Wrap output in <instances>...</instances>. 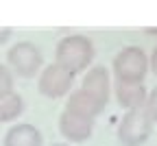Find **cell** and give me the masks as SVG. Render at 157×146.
<instances>
[{
    "label": "cell",
    "instance_id": "obj_10",
    "mask_svg": "<svg viewBox=\"0 0 157 146\" xmlns=\"http://www.w3.org/2000/svg\"><path fill=\"white\" fill-rule=\"evenodd\" d=\"M146 90L142 83H122V81H116V98L122 107L133 109V107H140L146 102Z\"/></svg>",
    "mask_w": 157,
    "mask_h": 146
},
{
    "label": "cell",
    "instance_id": "obj_7",
    "mask_svg": "<svg viewBox=\"0 0 157 146\" xmlns=\"http://www.w3.org/2000/svg\"><path fill=\"white\" fill-rule=\"evenodd\" d=\"M68 111H74L83 118H96L105 109V102H101L96 96H92L90 92H85L83 87H78L74 92H70V98H68V105H66Z\"/></svg>",
    "mask_w": 157,
    "mask_h": 146
},
{
    "label": "cell",
    "instance_id": "obj_2",
    "mask_svg": "<svg viewBox=\"0 0 157 146\" xmlns=\"http://www.w3.org/2000/svg\"><path fill=\"white\" fill-rule=\"evenodd\" d=\"M153 124H155V118L151 116L146 102L140 107L127 109L120 127H118V140L122 146H142L153 131Z\"/></svg>",
    "mask_w": 157,
    "mask_h": 146
},
{
    "label": "cell",
    "instance_id": "obj_15",
    "mask_svg": "<svg viewBox=\"0 0 157 146\" xmlns=\"http://www.w3.org/2000/svg\"><path fill=\"white\" fill-rule=\"evenodd\" d=\"M151 68H153V72L157 74V46H155V50H153V57H151Z\"/></svg>",
    "mask_w": 157,
    "mask_h": 146
},
{
    "label": "cell",
    "instance_id": "obj_8",
    "mask_svg": "<svg viewBox=\"0 0 157 146\" xmlns=\"http://www.w3.org/2000/svg\"><path fill=\"white\" fill-rule=\"evenodd\" d=\"M81 87L107 105V100H109V72H107V68H103V66L92 68L83 76V85Z\"/></svg>",
    "mask_w": 157,
    "mask_h": 146
},
{
    "label": "cell",
    "instance_id": "obj_14",
    "mask_svg": "<svg viewBox=\"0 0 157 146\" xmlns=\"http://www.w3.org/2000/svg\"><path fill=\"white\" fill-rule=\"evenodd\" d=\"M11 26H0V44H5V41L11 37Z\"/></svg>",
    "mask_w": 157,
    "mask_h": 146
},
{
    "label": "cell",
    "instance_id": "obj_6",
    "mask_svg": "<svg viewBox=\"0 0 157 146\" xmlns=\"http://www.w3.org/2000/svg\"><path fill=\"white\" fill-rule=\"evenodd\" d=\"M59 131L70 142H85L94 131V120L63 109L61 118H59Z\"/></svg>",
    "mask_w": 157,
    "mask_h": 146
},
{
    "label": "cell",
    "instance_id": "obj_13",
    "mask_svg": "<svg viewBox=\"0 0 157 146\" xmlns=\"http://www.w3.org/2000/svg\"><path fill=\"white\" fill-rule=\"evenodd\" d=\"M146 107H148V111H151V116L157 120V87L146 96Z\"/></svg>",
    "mask_w": 157,
    "mask_h": 146
},
{
    "label": "cell",
    "instance_id": "obj_12",
    "mask_svg": "<svg viewBox=\"0 0 157 146\" xmlns=\"http://www.w3.org/2000/svg\"><path fill=\"white\" fill-rule=\"evenodd\" d=\"M13 92V74L9 68L0 66V94H9Z\"/></svg>",
    "mask_w": 157,
    "mask_h": 146
},
{
    "label": "cell",
    "instance_id": "obj_16",
    "mask_svg": "<svg viewBox=\"0 0 157 146\" xmlns=\"http://www.w3.org/2000/svg\"><path fill=\"white\" fill-rule=\"evenodd\" d=\"M52 146H68V144H52Z\"/></svg>",
    "mask_w": 157,
    "mask_h": 146
},
{
    "label": "cell",
    "instance_id": "obj_9",
    "mask_svg": "<svg viewBox=\"0 0 157 146\" xmlns=\"http://www.w3.org/2000/svg\"><path fill=\"white\" fill-rule=\"evenodd\" d=\"M42 142L44 137L39 133V129L29 122L15 124L5 135V146H42Z\"/></svg>",
    "mask_w": 157,
    "mask_h": 146
},
{
    "label": "cell",
    "instance_id": "obj_1",
    "mask_svg": "<svg viewBox=\"0 0 157 146\" xmlns=\"http://www.w3.org/2000/svg\"><path fill=\"white\" fill-rule=\"evenodd\" d=\"M94 59V44L85 35H68L59 39L55 48V63L68 70L70 74L83 72Z\"/></svg>",
    "mask_w": 157,
    "mask_h": 146
},
{
    "label": "cell",
    "instance_id": "obj_11",
    "mask_svg": "<svg viewBox=\"0 0 157 146\" xmlns=\"http://www.w3.org/2000/svg\"><path fill=\"white\" fill-rule=\"evenodd\" d=\"M24 109V102H22V96L15 94V92H9V94H0V122H9V120H15Z\"/></svg>",
    "mask_w": 157,
    "mask_h": 146
},
{
    "label": "cell",
    "instance_id": "obj_4",
    "mask_svg": "<svg viewBox=\"0 0 157 146\" xmlns=\"http://www.w3.org/2000/svg\"><path fill=\"white\" fill-rule=\"evenodd\" d=\"M9 66L13 68L15 74L20 76H35V72L42 68V50H39L33 41H17L15 46H11V50L7 52Z\"/></svg>",
    "mask_w": 157,
    "mask_h": 146
},
{
    "label": "cell",
    "instance_id": "obj_3",
    "mask_svg": "<svg viewBox=\"0 0 157 146\" xmlns=\"http://www.w3.org/2000/svg\"><path fill=\"white\" fill-rule=\"evenodd\" d=\"M148 70V59L144 55L142 48L137 46H129L124 50H120L113 59V74L116 81L122 83H142Z\"/></svg>",
    "mask_w": 157,
    "mask_h": 146
},
{
    "label": "cell",
    "instance_id": "obj_5",
    "mask_svg": "<svg viewBox=\"0 0 157 146\" xmlns=\"http://www.w3.org/2000/svg\"><path fill=\"white\" fill-rule=\"evenodd\" d=\"M72 83H74V74H70L61 66L52 63V66L42 70L39 81H37V87L48 98H61L72 90Z\"/></svg>",
    "mask_w": 157,
    "mask_h": 146
}]
</instances>
